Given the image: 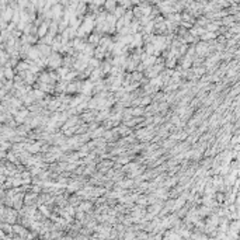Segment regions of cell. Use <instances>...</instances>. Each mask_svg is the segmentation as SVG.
Listing matches in <instances>:
<instances>
[{"label": "cell", "mask_w": 240, "mask_h": 240, "mask_svg": "<svg viewBox=\"0 0 240 240\" xmlns=\"http://www.w3.org/2000/svg\"><path fill=\"white\" fill-rule=\"evenodd\" d=\"M216 199H218L219 202H222L223 199H225V195H223L222 193H219V194H216Z\"/></svg>", "instance_id": "ba28073f"}, {"label": "cell", "mask_w": 240, "mask_h": 240, "mask_svg": "<svg viewBox=\"0 0 240 240\" xmlns=\"http://www.w3.org/2000/svg\"><path fill=\"white\" fill-rule=\"evenodd\" d=\"M195 51H197V55L198 56H204L206 52H208V45H206V44L199 42L197 45V48H195Z\"/></svg>", "instance_id": "3957f363"}, {"label": "cell", "mask_w": 240, "mask_h": 240, "mask_svg": "<svg viewBox=\"0 0 240 240\" xmlns=\"http://www.w3.org/2000/svg\"><path fill=\"white\" fill-rule=\"evenodd\" d=\"M162 209H163V202H154L153 205H150L149 208H147V214L156 216V215L160 214Z\"/></svg>", "instance_id": "7a4b0ae2"}, {"label": "cell", "mask_w": 240, "mask_h": 240, "mask_svg": "<svg viewBox=\"0 0 240 240\" xmlns=\"http://www.w3.org/2000/svg\"><path fill=\"white\" fill-rule=\"evenodd\" d=\"M107 9L108 10H114V9H115V2H114V0H108V2H107Z\"/></svg>", "instance_id": "52a82bcc"}, {"label": "cell", "mask_w": 240, "mask_h": 240, "mask_svg": "<svg viewBox=\"0 0 240 240\" xmlns=\"http://www.w3.org/2000/svg\"><path fill=\"white\" fill-rule=\"evenodd\" d=\"M89 44H91V45H97V44H100L99 41V37L97 35H90V38H89Z\"/></svg>", "instance_id": "8992f818"}, {"label": "cell", "mask_w": 240, "mask_h": 240, "mask_svg": "<svg viewBox=\"0 0 240 240\" xmlns=\"http://www.w3.org/2000/svg\"><path fill=\"white\" fill-rule=\"evenodd\" d=\"M129 126L126 124L125 125H120V126H117V131H118V133H120L121 136H126V135H129L131 133V131H129Z\"/></svg>", "instance_id": "277c9868"}, {"label": "cell", "mask_w": 240, "mask_h": 240, "mask_svg": "<svg viewBox=\"0 0 240 240\" xmlns=\"http://www.w3.org/2000/svg\"><path fill=\"white\" fill-rule=\"evenodd\" d=\"M62 65H63V59H62V56H60L58 52H52L51 56L48 58V68L53 69V70H58Z\"/></svg>", "instance_id": "6da1fadb"}, {"label": "cell", "mask_w": 240, "mask_h": 240, "mask_svg": "<svg viewBox=\"0 0 240 240\" xmlns=\"http://www.w3.org/2000/svg\"><path fill=\"white\" fill-rule=\"evenodd\" d=\"M142 114H145L143 108L139 105V107H133V117H141Z\"/></svg>", "instance_id": "5b68a950"}, {"label": "cell", "mask_w": 240, "mask_h": 240, "mask_svg": "<svg viewBox=\"0 0 240 240\" xmlns=\"http://www.w3.org/2000/svg\"><path fill=\"white\" fill-rule=\"evenodd\" d=\"M139 237H147V235H146V233H141V235H139Z\"/></svg>", "instance_id": "9c48e42d"}]
</instances>
